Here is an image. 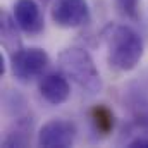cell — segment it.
<instances>
[{"mask_svg": "<svg viewBox=\"0 0 148 148\" xmlns=\"http://www.w3.org/2000/svg\"><path fill=\"white\" fill-rule=\"evenodd\" d=\"M59 67L73 83H76L83 91L97 95L103 88L102 76L98 73L91 55L79 47L64 48L59 53Z\"/></svg>", "mask_w": 148, "mask_h": 148, "instance_id": "obj_2", "label": "cell"}, {"mask_svg": "<svg viewBox=\"0 0 148 148\" xmlns=\"http://www.w3.org/2000/svg\"><path fill=\"white\" fill-rule=\"evenodd\" d=\"M17 28H19V24L16 23L14 16L2 12V16H0V43H2L3 50H7L10 55L23 48Z\"/></svg>", "mask_w": 148, "mask_h": 148, "instance_id": "obj_8", "label": "cell"}, {"mask_svg": "<svg viewBox=\"0 0 148 148\" xmlns=\"http://www.w3.org/2000/svg\"><path fill=\"white\" fill-rule=\"evenodd\" d=\"M103 41L107 47V59L114 69L129 73L133 71L145 52L141 36L129 26L110 24L103 31Z\"/></svg>", "mask_w": 148, "mask_h": 148, "instance_id": "obj_1", "label": "cell"}, {"mask_svg": "<svg viewBox=\"0 0 148 148\" xmlns=\"http://www.w3.org/2000/svg\"><path fill=\"white\" fill-rule=\"evenodd\" d=\"M5 66H7V64H5V55L0 53V76L5 74Z\"/></svg>", "mask_w": 148, "mask_h": 148, "instance_id": "obj_14", "label": "cell"}, {"mask_svg": "<svg viewBox=\"0 0 148 148\" xmlns=\"http://www.w3.org/2000/svg\"><path fill=\"white\" fill-rule=\"evenodd\" d=\"M133 117H134V122L140 127H143L145 131H148V100H140V102L134 103Z\"/></svg>", "mask_w": 148, "mask_h": 148, "instance_id": "obj_11", "label": "cell"}, {"mask_svg": "<svg viewBox=\"0 0 148 148\" xmlns=\"http://www.w3.org/2000/svg\"><path fill=\"white\" fill-rule=\"evenodd\" d=\"M29 141H31V124L19 121L17 127L5 136L2 145L3 147H28Z\"/></svg>", "mask_w": 148, "mask_h": 148, "instance_id": "obj_10", "label": "cell"}, {"mask_svg": "<svg viewBox=\"0 0 148 148\" xmlns=\"http://www.w3.org/2000/svg\"><path fill=\"white\" fill-rule=\"evenodd\" d=\"M90 119L97 134L100 136H109L115 127V115L105 103H97L90 110Z\"/></svg>", "mask_w": 148, "mask_h": 148, "instance_id": "obj_9", "label": "cell"}, {"mask_svg": "<svg viewBox=\"0 0 148 148\" xmlns=\"http://www.w3.org/2000/svg\"><path fill=\"white\" fill-rule=\"evenodd\" d=\"M12 16L19 24V29L28 35H38L43 29L41 7L36 0H16Z\"/></svg>", "mask_w": 148, "mask_h": 148, "instance_id": "obj_6", "label": "cell"}, {"mask_svg": "<svg viewBox=\"0 0 148 148\" xmlns=\"http://www.w3.org/2000/svg\"><path fill=\"white\" fill-rule=\"evenodd\" d=\"M119 10L129 17V19H136L138 17V7H140V0H115Z\"/></svg>", "mask_w": 148, "mask_h": 148, "instance_id": "obj_12", "label": "cell"}, {"mask_svg": "<svg viewBox=\"0 0 148 148\" xmlns=\"http://www.w3.org/2000/svg\"><path fill=\"white\" fill-rule=\"evenodd\" d=\"M52 21L64 29L79 28L88 23L90 9L86 0H55L52 7Z\"/></svg>", "mask_w": 148, "mask_h": 148, "instance_id": "obj_4", "label": "cell"}, {"mask_svg": "<svg viewBox=\"0 0 148 148\" xmlns=\"http://www.w3.org/2000/svg\"><path fill=\"white\" fill-rule=\"evenodd\" d=\"M129 148H148V136H138V138H134V140H131L129 141Z\"/></svg>", "mask_w": 148, "mask_h": 148, "instance_id": "obj_13", "label": "cell"}, {"mask_svg": "<svg viewBox=\"0 0 148 148\" xmlns=\"http://www.w3.org/2000/svg\"><path fill=\"white\" fill-rule=\"evenodd\" d=\"M67 79L69 77L64 73H50L43 76L38 84L40 95L52 105L64 103L71 95V84Z\"/></svg>", "mask_w": 148, "mask_h": 148, "instance_id": "obj_7", "label": "cell"}, {"mask_svg": "<svg viewBox=\"0 0 148 148\" xmlns=\"http://www.w3.org/2000/svg\"><path fill=\"white\" fill-rule=\"evenodd\" d=\"M48 64H50L48 53L38 47L21 48L10 55L12 76L21 83H29L35 77L41 76L43 71L48 67Z\"/></svg>", "mask_w": 148, "mask_h": 148, "instance_id": "obj_3", "label": "cell"}, {"mask_svg": "<svg viewBox=\"0 0 148 148\" xmlns=\"http://www.w3.org/2000/svg\"><path fill=\"white\" fill-rule=\"evenodd\" d=\"M76 141V126L66 119H52L38 131V145L45 148H69Z\"/></svg>", "mask_w": 148, "mask_h": 148, "instance_id": "obj_5", "label": "cell"}]
</instances>
